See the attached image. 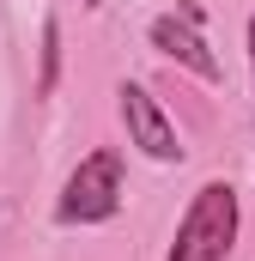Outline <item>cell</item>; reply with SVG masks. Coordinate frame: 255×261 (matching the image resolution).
I'll use <instances>...</instances> for the list:
<instances>
[{
  "label": "cell",
  "instance_id": "obj_4",
  "mask_svg": "<svg viewBox=\"0 0 255 261\" xmlns=\"http://www.w3.org/2000/svg\"><path fill=\"white\" fill-rule=\"evenodd\" d=\"M152 49L158 55H170V61H183L189 73H200V79H219V55L200 43V31H194L183 12H164V18H152Z\"/></svg>",
  "mask_w": 255,
  "mask_h": 261
},
{
  "label": "cell",
  "instance_id": "obj_6",
  "mask_svg": "<svg viewBox=\"0 0 255 261\" xmlns=\"http://www.w3.org/2000/svg\"><path fill=\"white\" fill-rule=\"evenodd\" d=\"M249 67H255V18H249Z\"/></svg>",
  "mask_w": 255,
  "mask_h": 261
},
{
  "label": "cell",
  "instance_id": "obj_7",
  "mask_svg": "<svg viewBox=\"0 0 255 261\" xmlns=\"http://www.w3.org/2000/svg\"><path fill=\"white\" fill-rule=\"evenodd\" d=\"M85 6H104V0H85Z\"/></svg>",
  "mask_w": 255,
  "mask_h": 261
},
{
  "label": "cell",
  "instance_id": "obj_1",
  "mask_svg": "<svg viewBox=\"0 0 255 261\" xmlns=\"http://www.w3.org/2000/svg\"><path fill=\"white\" fill-rule=\"evenodd\" d=\"M231 243H237V189L231 182H200L164 261H231Z\"/></svg>",
  "mask_w": 255,
  "mask_h": 261
},
{
  "label": "cell",
  "instance_id": "obj_3",
  "mask_svg": "<svg viewBox=\"0 0 255 261\" xmlns=\"http://www.w3.org/2000/svg\"><path fill=\"white\" fill-rule=\"evenodd\" d=\"M122 122H128V140L146 152V158H158V164H176L183 158V146H176V128H170V116L158 110V97L146 91V85H134L122 79Z\"/></svg>",
  "mask_w": 255,
  "mask_h": 261
},
{
  "label": "cell",
  "instance_id": "obj_2",
  "mask_svg": "<svg viewBox=\"0 0 255 261\" xmlns=\"http://www.w3.org/2000/svg\"><path fill=\"white\" fill-rule=\"evenodd\" d=\"M116 206H122V152L104 146L73 164V176L61 182V200H55V219L61 225H104Z\"/></svg>",
  "mask_w": 255,
  "mask_h": 261
},
{
  "label": "cell",
  "instance_id": "obj_5",
  "mask_svg": "<svg viewBox=\"0 0 255 261\" xmlns=\"http://www.w3.org/2000/svg\"><path fill=\"white\" fill-rule=\"evenodd\" d=\"M61 79V18H43V67H37V97H49Z\"/></svg>",
  "mask_w": 255,
  "mask_h": 261
}]
</instances>
